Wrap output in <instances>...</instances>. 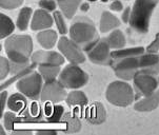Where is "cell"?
Segmentation results:
<instances>
[{
    "mask_svg": "<svg viewBox=\"0 0 159 135\" xmlns=\"http://www.w3.org/2000/svg\"><path fill=\"white\" fill-rule=\"evenodd\" d=\"M112 68L116 76L123 80H131L139 72L152 75L159 74V55L147 53L133 57L113 60Z\"/></svg>",
    "mask_w": 159,
    "mask_h": 135,
    "instance_id": "1",
    "label": "cell"
},
{
    "mask_svg": "<svg viewBox=\"0 0 159 135\" xmlns=\"http://www.w3.org/2000/svg\"><path fill=\"white\" fill-rule=\"evenodd\" d=\"M70 37L87 53L99 40L95 24L85 16L78 17L74 20L70 29Z\"/></svg>",
    "mask_w": 159,
    "mask_h": 135,
    "instance_id": "2",
    "label": "cell"
},
{
    "mask_svg": "<svg viewBox=\"0 0 159 135\" xmlns=\"http://www.w3.org/2000/svg\"><path fill=\"white\" fill-rule=\"evenodd\" d=\"M4 49L12 63H28L33 52V40L29 35H13L5 40Z\"/></svg>",
    "mask_w": 159,
    "mask_h": 135,
    "instance_id": "3",
    "label": "cell"
},
{
    "mask_svg": "<svg viewBox=\"0 0 159 135\" xmlns=\"http://www.w3.org/2000/svg\"><path fill=\"white\" fill-rule=\"evenodd\" d=\"M159 0H135L132 7L130 26L134 31L144 34L149 32L150 19Z\"/></svg>",
    "mask_w": 159,
    "mask_h": 135,
    "instance_id": "4",
    "label": "cell"
},
{
    "mask_svg": "<svg viewBox=\"0 0 159 135\" xmlns=\"http://www.w3.org/2000/svg\"><path fill=\"white\" fill-rule=\"evenodd\" d=\"M106 97L110 104L117 107L130 106L136 98L133 88L123 81H113L110 83L106 92Z\"/></svg>",
    "mask_w": 159,
    "mask_h": 135,
    "instance_id": "5",
    "label": "cell"
},
{
    "mask_svg": "<svg viewBox=\"0 0 159 135\" xmlns=\"http://www.w3.org/2000/svg\"><path fill=\"white\" fill-rule=\"evenodd\" d=\"M59 81L66 89H79L89 81V75L77 64H68L59 74Z\"/></svg>",
    "mask_w": 159,
    "mask_h": 135,
    "instance_id": "6",
    "label": "cell"
},
{
    "mask_svg": "<svg viewBox=\"0 0 159 135\" xmlns=\"http://www.w3.org/2000/svg\"><path fill=\"white\" fill-rule=\"evenodd\" d=\"M42 76L38 72L32 71L17 81V90L31 99H38L42 91Z\"/></svg>",
    "mask_w": 159,
    "mask_h": 135,
    "instance_id": "7",
    "label": "cell"
},
{
    "mask_svg": "<svg viewBox=\"0 0 159 135\" xmlns=\"http://www.w3.org/2000/svg\"><path fill=\"white\" fill-rule=\"evenodd\" d=\"M57 45L58 50L64 56V58L68 59L71 63L79 64L85 61V55L83 53V50L74 40L62 36L59 38Z\"/></svg>",
    "mask_w": 159,
    "mask_h": 135,
    "instance_id": "8",
    "label": "cell"
},
{
    "mask_svg": "<svg viewBox=\"0 0 159 135\" xmlns=\"http://www.w3.org/2000/svg\"><path fill=\"white\" fill-rule=\"evenodd\" d=\"M134 89H135L136 98L141 96H148L154 93L157 90L159 81L156 79L155 75L148 74V73L139 72L134 76Z\"/></svg>",
    "mask_w": 159,
    "mask_h": 135,
    "instance_id": "9",
    "label": "cell"
},
{
    "mask_svg": "<svg viewBox=\"0 0 159 135\" xmlns=\"http://www.w3.org/2000/svg\"><path fill=\"white\" fill-rule=\"evenodd\" d=\"M66 87H63L62 83L59 80H52V81H45L42 87L41 95L40 99L41 101L52 102V104H58L66 98L68 93H66Z\"/></svg>",
    "mask_w": 159,
    "mask_h": 135,
    "instance_id": "10",
    "label": "cell"
},
{
    "mask_svg": "<svg viewBox=\"0 0 159 135\" xmlns=\"http://www.w3.org/2000/svg\"><path fill=\"white\" fill-rule=\"evenodd\" d=\"M111 47L107 42L106 38L99 39L94 44V47L88 52L89 59L96 64H112V52Z\"/></svg>",
    "mask_w": 159,
    "mask_h": 135,
    "instance_id": "11",
    "label": "cell"
},
{
    "mask_svg": "<svg viewBox=\"0 0 159 135\" xmlns=\"http://www.w3.org/2000/svg\"><path fill=\"white\" fill-rule=\"evenodd\" d=\"M31 60L38 66H61L64 56L54 51H37L32 54Z\"/></svg>",
    "mask_w": 159,
    "mask_h": 135,
    "instance_id": "12",
    "label": "cell"
},
{
    "mask_svg": "<svg viewBox=\"0 0 159 135\" xmlns=\"http://www.w3.org/2000/svg\"><path fill=\"white\" fill-rule=\"evenodd\" d=\"M85 119L93 125H100L107 119V111L100 102H94L85 111Z\"/></svg>",
    "mask_w": 159,
    "mask_h": 135,
    "instance_id": "13",
    "label": "cell"
},
{
    "mask_svg": "<svg viewBox=\"0 0 159 135\" xmlns=\"http://www.w3.org/2000/svg\"><path fill=\"white\" fill-rule=\"evenodd\" d=\"M53 26V17L45 10H37L34 13L31 21V29L33 31L45 30Z\"/></svg>",
    "mask_w": 159,
    "mask_h": 135,
    "instance_id": "14",
    "label": "cell"
},
{
    "mask_svg": "<svg viewBox=\"0 0 159 135\" xmlns=\"http://www.w3.org/2000/svg\"><path fill=\"white\" fill-rule=\"evenodd\" d=\"M159 106V90H156L154 93L144 96L142 99L137 101L134 106V109L138 112H150L155 110Z\"/></svg>",
    "mask_w": 159,
    "mask_h": 135,
    "instance_id": "15",
    "label": "cell"
},
{
    "mask_svg": "<svg viewBox=\"0 0 159 135\" xmlns=\"http://www.w3.org/2000/svg\"><path fill=\"white\" fill-rule=\"evenodd\" d=\"M120 26V20L110 12H103L100 18V32L107 33Z\"/></svg>",
    "mask_w": 159,
    "mask_h": 135,
    "instance_id": "16",
    "label": "cell"
},
{
    "mask_svg": "<svg viewBox=\"0 0 159 135\" xmlns=\"http://www.w3.org/2000/svg\"><path fill=\"white\" fill-rule=\"evenodd\" d=\"M81 4V0H58V7L68 19H72L76 14L78 7Z\"/></svg>",
    "mask_w": 159,
    "mask_h": 135,
    "instance_id": "17",
    "label": "cell"
},
{
    "mask_svg": "<svg viewBox=\"0 0 159 135\" xmlns=\"http://www.w3.org/2000/svg\"><path fill=\"white\" fill-rule=\"evenodd\" d=\"M25 95L22 93H15L9 98L7 100V107L13 112L22 113L28 107V101H26Z\"/></svg>",
    "mask_w": 159,
    "mask_h": 135,
    "instance_id": "18",
    "label": "cell"
},
{
    "mask_svg": "<svg viewBox=\"0 0 159 135\" xmlns=\"http://www.w3.org/2000/svg\"><path fill=\"white\" fill-rule=\"evenodd\" d=\"M61 121L66 125L64 132H66V133H76L81 129V121H80L79 117L75 115L74 113H64V115L61 118Z\"/></svg>",
    "mask_w": 159,
    "mask_h": 135,
    "instance_id": "19",
    "label": "cell"
},
{
    "mask_svg": "<svg viewBox=\"0 0 159 135\" xmlns=\"http://www.w3.org/2000/svg\"><path fill=\"white\" fill-rule=\"evenodd\" d=\"M44 113L50 123H58L61 121V118L64 115V109L62 106H54L52 102H47L44 107Z\"/></svg>",
    "mask_w": 159,
    "mask_h": 135,
    "instance_id": "20",
    "label": "cell"
},
{
    "mask_svg": "<svg viewBox=\"0 0 159 135\" xmlns=\"http://www.w3.org/2000/svg\"><path fill=\"white\" fill-rule=\"evenodd\" d=\"M58 39L57 33L53 30H45L37 35V40L39 44L44 49H52L56 44Z\"/></svg>",
    "mask_w": 159,
    "mask_h": 135,
    "instance_id": "21",
    "label": "cell"
},
{
    "mask_svg": "<svg viewBox=\"0 0 159 135\" xmlns=\"http://www.w3.org/2000/svg\"><path fill=\"white\" fill-rule=\"evenodd\" d=\"M107 42L111 47V49H115V50H119V49H123L126 44L125 37L120 30H115L111 34L106 38Z\"/></svg>",
    "mask_w": 159,
    "mask_h": 135,
    "instance_id": "22",
    "label": "cell"
},
{
    "mask_svg": "<svg viewBox=\"0 0 159 135\" xmlns=\"http://www.w3.org/2000/svg\"><path fill=\"white\" fill-rule=\"evenodd\" d=\"M66 101L69 107H83L88 105V97L81 91H73L68 94Z\"/></svg>",
    "mask_w": 159,
    "mask_h": 135,
    "instance_id": "23",
    "label": "cell"
},
{
    "mask_svg": "<svg viewBox=\"0 0 159 135\" xmlns=\"http://www.w3.org/2000/svg\"><path fill=\"white\" fill-rule=\"evenodd\" d=\"M144 53V48H130V49H119L118 51H113L112 58L113 60L116 59H122L128 57H133V56L141 55Z\"/></svg>",
    "mask_w": 159,
    "mask_h": 135,
    "instance_id": "24",
    "label": "cell"
},
{
    "mask_svg": "<svg viewBox=\"0 0 159 135\" xmlns=\"http://www.w3.org/2000/svg\"><path fill=\"white\" fill-rule=\"evenodd\" d=\"M23 117L29 121H37L40 118H42V110L40 106L37 102H32L29 107H26V109L22 112Z\"/></svg>",
    "mask_w": 159,
    "mask_h": 135,
    "instance_id": "25",
    "label": "cell"
},
{
    "mask_svg": "<svg viewBox=\"0 0 159 135\" xmlns=\"http://www.w3.org/2000/svg\"><path fill=\"white\" fill-rule=\"evenodd\" d=\"M60 66H39L38 72L41 74L44 81L55 80L60 74Z\"/></svg>",
    "mask_w": 159,
    "mask_h": 135,
    "instance_id": "26",
    "label": "cell"
},
{
    "mask_svg": "<svg viewBox=\"0 0 159 135\" xmlns=\"http://www.w3.org/2000/svg\"><path fill=\"white\" fill-rule=\"evenodd\" d=\"M14 30H15V26L13 23L12 19H11L9 16L1 13L0 14V37H1V39L10 36L14 32Z\"/></svg>",
    "mask_w": 159,
    "mask_h": 135,
    "instance_id": "27",
    "label": "cell"
},
{
    "mask_svg": "<svg viewBox=\"0 0 159 135\" xmlns=\"http://www.w3.org/2000/svg\"><path fill=\"white\" fill-rule=\"evenodd\" d=\"M32 11L31 7H23V9L20 10L19 14H18V17H17V21H16V26L17 28L20 30V31H25L29 26V22H30V19L32 17Z\"/></svg>",
    "mask_w": 159,
    "mask_h": 135,
    "instance_id": "28",
    "label": "cell"
},
{
    "mask_svg": "<svg viewBox=\"0 0 159 135\" xmlns=\"http://www.w3.org/2000/svg\"><path fill=\"white\" fill-rule=\"evenodd\" d=\"M37 64L36 63H31L28 68H25L24 70H22L21 72L19 73H17V74H15V76L14 77H12V78H10L9 80H7L4 83H2L1 85V87H0V89H1V91L3 90V89H5L7 87H9V86L11 85V83H13V82H15V81H18L19 79H21L23 76H25V75H28L29 73H31L32 71H34V68L36 67Z\"/></svg>",
    "mask_w": 159,
    "mask_h": 135,
    "instance_id": "29",
    "label": "cell"
},
{
    "mask_svg": "<svg viewBox=\"0 0 159 135\" xmlns=\"http://www.w3.org/2000/svg\"><path fill=\"white\" fill-rule=\"evenodd\" d=\"M53 17H54V21H55L56 26H57L59 33H60L61 35L66 34V32H68V28H66V23L63 19L62 14H61L60 12H58V11H55V12H54Z\"/></svg>",
    "mask_w": 159,
    "mask_h": 135,
    "instance_id": "30",
    "label": "cell"
},
{
    "mask_svg": "<svg viewBox=\"0 0 159 135\" xmlns=\"http://www.w3.org/2000/svg\"><path fill=\"white\" fill-rule=\"evenodd\" d=\"M20 118L16 117V115L12 112H7L3 116V123H4V127L7 129V130L12 131L13 128H14L15 123L17 121H19Z\"/></svg>",
    "mask_w": 159,
    "mask_h": 135,
    "instance_id": "31",
    "label": "cell"
},
{
    "mask_svg": "<svg viewBox=\"0 0 159 135\" xmlns=\"http://www.w3.org/2000/svg\"><path fill=\"white\" fill-rule=\"evenodd\" d=\"M11 72V60L1 56L0 57V79L3 80Z\"/></svg>",
    "mask_w": 159,
    "mask_h": 135,
    "instance_id": "32",
    "label": "cell"
},
{
    "mask_svg": "<svg viewBox=\"0 0 159 135\" xmlns=\"http://www.w3.org/2000/svg\"><path fill=\"white\" fill-rule=\"evenodd\" d=\"M23 3V0H0V7L4 10H15Z\"/></svg>",
    "mask_w": 159,
    "mask_h": 135,
    "instance_id": "33",
    "label": "cell"
},
{
    "mask_svg": "<svg viewBox=\"0 0 159 135\" xmlns=\"http://www.w3.org/2000/svg\"><path fill=\"white\" fill-rule=\"evenodd\" d=\"M39 7L47 12H55L56 10V2L54 0H40Z\"/></svg>",
    "mask_w": 159,
    "mask_h": 135,
    "instance_id": "34",
    "label": "cell"
},
{
    "mask_svg": "<svg viewBox=\"0 0 159 135\" xmlns=\"http://www.w3.org/2000/svg\"><path fill=\"white\" fill-rule=\"evenodd\" d=\"M158 51H159V33L156 35L155 39L147 48V53H158Z\"/></svg>",
    "mask_w": 159,
    "mask_h": 135,
    "instance_id": "35",
    "label": "cell"
},
{
    "mask_svg": "<svg viewBox=\"0 0 159 135\" xmlns=\"http://www.w3.org/2000/svg\"><path fill=\"white\" fill-rule=\"evenodd\" d=\"M7 91H1V95H0V104H1V106H0V117H3V110H4V107H5V102H7Z\"/></svg>",
    "mask_w": 159,
    "mask_h": 135,
    "instance_id": "36",
    "label": "cell"
},
{
    "mask_svg": "<svg viewBox=\"0 0 159 135\" xmlns=\"http://www.w3.org/2000/svg\"><path fill=\"white\" fill-rule=\"evenodd\" d=\"M131 12H132V9L130 7H126L125 11L122 12V15H121V19L125 23H129L130 22V17H131Z\"/></svg>",
    "mask_w": 159,
    "mask_h": 135,
    "instance_id": "37",
    "label": "cell"
},
{
    "mask_svg": "<svg viewBox=\"0 0 159 135\" xmlns=\"http://www.w3.org/2000/svg\"><path fill=\"white\" fill-rule=\"evenodd\" d=\"M122 7H123V5L119 0H115V1H113L111 3V5H110V9L115 11V12H121Z\"/></svg>",
    "mask_w": 159,
    "mask_h": 135,
    "instance_id": "38",
    "label": "cell"
},
{
    "mask_svg": "<svg viewBox=\"0 0 159 135\" xmlns=\"http://www.w3.org/2000/svg\"><path fill=\"white\" fill-rule=\"evenodd\" d=\"M37 134H48V135H54L56 134V131H53V130H39L37 131Z\"/></svg>",
    "mask_w": 159,
    "mask_h": 135,
    "instance_id": "39",
    "label": "cell"
},
{
    "mask_svg": "<svg viewBox=\"0 0 159 135\" xmlns=\"http://www.w3.org/2000/svg\"><path fill=\"white\" fill-rule=\"evenodd\" d=\"M89 9H90V5H89L88 2L80 4V11H82V12H88Z\"/></svg>",
    "mask_w": 159,
    "mask_h": 135,
    "instance_id": "40",
    "label": "cell"
},
{
    "mask_svg": "<svg viewBox=\"0 0 159 135\" xmlns=\"http://www.w3.org/2000/svg\"><path fill=\"white\" fill-rule=\"evenodd\" d=\"M14 134H26V135H29V134H32V132L31 131H29V130H20V131H14L13 132Z\"/></svg>",
    "mask_w": 159,
    "mask_h": 135,
    "instance_id": "41",
    "label": "cell"
},
{
    "mask_svg": "<svg viewBox=\"0 0 159 135\" xmlns=\"http://www.w3.org/2000/svg\"><path fill=\"white\" fill-rule=\"evenodd\" d=\"M0 130H1V135H4V131H3V129H2L1 125H0Z\"/></svg>",
    "mask_w": 159,
    "mask_h": 135,
    "instance_id": "42",
    "label": "cell"
},
{
    "mask_svg": "<svg viewBox=\"0 0 159 135\" xmlns=\"http://www.w3.org/2000/svg\"><path fill=\"white\" fill-rule=\"evenodd\" d=\"M88 1H91V2H94V1H97V0H88Z\"/></svg>",
    "mask_w": 159,
    "mask_h": 135,
    "instance_id": "43",
    "label": "cell"
},
{
    "mask_svg": "<svg viewBox=\"0 0 159 135\" xmlns=\"http://www.w3.org/2000/svg\"><path fill=\"white\" fill-rule=\"evenodd\" d=\"M101 1H102V2H107L109 0H101Z\"/></svg>",
    "mask_w": 159,
    "mask_h": 135,
    "instance_id": "44",
    "label": "cell"
},
{
    "mask_svg": "<svg viewBox=\"0 0 159 135\" xmlns=\"http://www.w3.org/2000/svg\"><path fill=\"white\" fill-rule=\"evenodd\" d=\"M158 81H159V79H158Z\"/></svg>",
    "mask_w": 159,
    "mask_h": 135,
    "instance_id": "45",
    "label": "cell"
}]
</instances>
